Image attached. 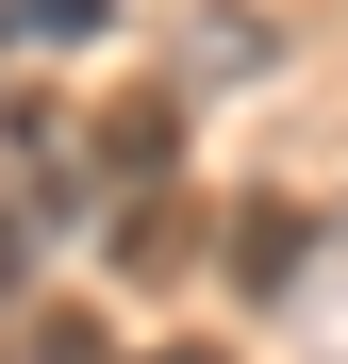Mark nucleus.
<instances>
[{"mask_svg": "<svg viewBox=\"0 0 348 364\" xmlns=\"http://www.w3.org/2000/svg\"><path fill=\"white\" fill-rule=\"evenodd\" d=\"M33 232H50V215H33V182H17V166H0V298H17V282H33Z\"/></svg>", "mask_w": 348, "mask_h": 364, "instance_id": "1", "label": "nucleus"}, {"mask_svg": "<svg viewBox=\"0 0 348 364\" xmlns=\"http://www.w3.org/2000/svg\"><path fill=\"white\" fill-rule=\"evenodd\" d=\"M149 364H216V348H149Z\"/></svg>", "mask_w": 348, "mask_h": 364, "instance_id": "2", "label": "nucleus"}]
</instances>
